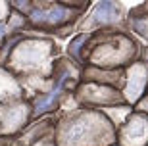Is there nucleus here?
Returning a JSON list of instances; mask_svg holds the SVG:
<instances>
[{
    "instance_id": "nucleus-2",
    "label": "nucleus",
    "mask_w": 148,
    "mask_h": 146,
    "mask_svg": "<svg viewBox=\"0 0 148 146\" xmlns=\"http://www.w3.org/2000/svg\"><path fill=\"white\" fill-rule=\"evenodd\" d=\"M119 4L114 2H102L96 6V10L92 12V23H112L119 17Z\"/></svg>"
},
{
    "instance_id": "nucleus-4",
    "label": "nucleus",
    "mask_w": 148,
    "mask_h": 146,
    "mask_svg": "<svg viewBox=\"0 0 148 146\" xmlns=\"http://www.w3.org/2000/svg\"><path fill=\"white\" fill-rule=\"evenodd\" d=\"M146 129H148V125L144 123L140 117H135L131 121V123L127 125V129H125V135L129 136V138H143L144 135H146Z\"/></svg>"
},
{
    "instance_id": "nucleus-3",
    "label": "nucleus",
    "mask_w": 148,
    "mask_h": 146,
    "mask_svg": "<svg viewBox=\"0 0 148 146\" xmlns=\"http://www.w3.org/2000/svg\"><path fill=\"white\" fill-rule=\"evenodd\" d=\"M66 79H67V71L62 75V79L58 81V85H56V88L50 94H46V96H42L40 100L37 102V108H35V114H42V112H46V110H50L52 106H54V102H56V96L60 94V90H62V87H64V83H66Z\"/></svg>"
},
{
    "instance_id": "nucleus-1",
    "label": "nucleus",
    "mask_w": 148,
    "mask_h": 146,
    "mask_svg": "<svg viewBox=\"0 0 148 146\" xmlns=\"http://www.w3.org/2000/svg\"><path fill=\"white\" fill-rule=\"evenodd\" d=\"M69 17V10L66 6H52V8H38L31 12V21L35 23H62Z\"/></svg>"
}]
</instances>
